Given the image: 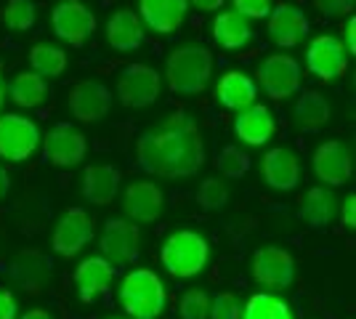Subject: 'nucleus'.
<instances>
[{
    "instance_id": "f257e3e1",
    "label": "nucleus",
    "mask_w": 356,
    "mask_h": 319,
    "mask_svg": "<svg viewBox=\"0 0 356 319\" xmlns=\"http://www.w3.org/2000/svg\"><path fill=\"white\" fill-rule=\"evenodd\" d=\"M138 165L160 179H186L205 163L200 128L186 115H170L163 125L147 131L136 147Z\"/></svg>"
},
{
    "instance_id": "f03ea898",
    "label": "nucleus",
    "mask_w": 356,
    "mask_h": 319,
    "mask_svg": "<svg viewBox=\"0 0 356 319\" xmlns=\"http://www.w3.org/2000/svg\"><path fill=\"white\" fill-rule=\"evenodd\" d=\"M213 75V54L205 46H181L165 61V80L176 96H197Z\"/></svg>"
},
{
    "instance_id": "7ed1b4c3",
    "label": "nucleus",
    "mask_w": 356,
    "mask_h": 319,
    "mask_svg": "<svg viewBox=\"0 0 356 319\" xmlns=\"http://www.w3.org/2000/svg\"><path fill=\"white\" fill-rule=\"evenodd\" d=\"M163 279L149 269H134L120 285V304L134 319H157L165 309Z\"/></svg>"
},
{
    "instance_id": "20e7f679",
    "label": "nucleus",
    "mask_w": 356,
    "mask_h": 319,
    "mask_svg": "<svg viewBox=\"0 0 356 319\" xmlns=\"http://www.w3.org/2000/svg\"><path fill=\"white\" fill-rule=\"evenodd\" d=\"M210 256L208 240L197 231H189V229H181L176 234H170L163 245V266L168 269V274H173L178 279H189V277H197V274L205 269Z\"/></svg>"
},
{
    "instance_id": "39448f33",
    "label": "nucleus",
    "mask_w": 356,
    "mask_h": 319,
    "mask_svg": "<svg viewBox=\"0 0 356 319\" xmlns=\"http://www.w3.org/2000/svg\"><path fill=\"white\" fill-rule=\"evenodd\" d=\"M160 72L149 64H128L118 80V99L122 106L144 109L160 99Z\"/></svg>"
},
{
    "instance_id": "423d86ee",
    "label": "nucleus",
    "mask_w": 356,
    "mask_h": 319,
    "mask_svg": "<svg viewBox=\"0 0 356 319\" xmlns=\"http://www.w3.org/2000/svg\"><path fill=\"white\" fill-rule=\"evenodd\" d=\"M40 147L38 125L24 115H3L0 117V157L11 163H24Z\"/></svg>"
},
{
    "instance_id": "0eeeda50",
    "label": "nucleus",
    "mask_w": 356,
    "mask_h": 319,
    "mask_svg": "<svg viewBox=\"0 0 356 319\" xmlns=\"http://www.w3.org/2000/svg\"><path fill=\"white\" fill-rule=\"evenodd\" d=\"M88 144L70 122H59L43 136V160L56 167H74L86 160Z\"/></svg>"
},
{
    "instance_id": "6e6552de",
    "label": "nucleus",
    "mask_w": 356,
    "mask_h": 319,
    "mask_svg": "<svg viewBox=\"0 0 356 319\" xmlns=\"http://www.w3.org/2000/svg\"><path fill=\"white\" fill-rule=\"evenodd\" d=\"M51 24L64 43L80 48L88 43V38L96 30V16L90 14V8L83 6L80 0H64L54 8Z\"/></svg>"
},
{
    "instance_id": "1a4fd4ad",
    "label": "nucleus",
    "mask_w": 356,
    "mask_h": 319,
    "mask_svg": "<svg viewBox=\"0 0 356 319\" xmlns=\"http://www.w3.org/2000/svg\"><path fill=\"white\" fill-rule=\"evenodd\" d=\"M258 83L266 96L282 101L300 88V64L287 54H274L258 67Z\"/></svg>"
},
{
    "instance_id": "9d476101",
    "label": "nucleus",
    "mask_w": 356,
    "mask_h": 319,
    "mask_svg": "<svg viewBox=\"0 0 356 319\" xmlns=\"http://www.w3.org/2000/svg\"><path fill=\"white\" fill-rule=\"evenodd\" d=\"M252 277L264 288L282 290L296 279V261L282 247H261L252 256Z\"/></svg>"
},
{
    "instance_id": "9b49d317",
    "label": "nucleus",
    "mask_w": 356,
    "mask_h": 319,
    "mask_svg": "<svg viewBox=\"0 0 356 319\" xmlns=\"http://www.w3.org/2000/svg\"><path fill=\"white\" fill-rule=\"evenodd\" d=\"M306 64H309L312 75L330 83V80H338L341 75H346L348 54H346V48L338 38L319 35V38H314L309 51H306Z\"/></svg>"
},
{
    "instance_id": "f8f14e48",
    "label": "nucleus",
    "mask_w": 356,
    "mask_h": 319,
    "mask_svg": "<svg viewBox=\"0 0 356 319\" xmlns=\"http://www.w3.org/2000/svg\"><path fill=\"white\" fill-rule=\"evenodd\" d=\"M93 240V224H90V215L83 208H70L59 218V224L54 229V250L64 256V259H72L77 256L86 245Z\"/></svg>"
},
{
    "instance_id": "ddd939ff",
    "label": "nucleus",
    "mask_w": 356,
    "mask_h": 319,
    "mask_svg": "<svg viewBox=\"0 0 356 319\" xmlns=\"http://www.w3.org/2000/svg\"><path fill=\"white\" fill-rule=\"evenodd\" d=\"M314 173L327 186H343L354 173V154L343 141H325L314 152Z\"/></svg>"
},
{
    "instance_id": "4468645a",
    "label": "nucleus",
    "mask_w": 356,
    "mask_h": 319,
    "mask_svg": "<svg viewBox=\"0 0 356 319\" xmlns=\"http://www.w3.org/2000/svg\"><path fill=\"white\" fill-rule=\"evenodd\" d=\"M102 253L112 266H128L138 259V227L131 221H106L102 231Z\"/></svg>"
},
{
    "instance_id": "2eb2a0df",
    "label": "nucleus",
    "mask_w": 356,
    "mask_h": 319,
    "mask_svg": "<svg viewBox=\"0 0 356 319\" xmlns=\"http://www.w3.org/2000/svg\"><path fill=\"white\" fill-rule=\"evenodd\" d=\"M109 109H112V91L102 83L83 80L70 91V112L80 122L104 120Z\"/></svg>"
},
{
    "instance_id": "dca6fc26",
    "label": "nucleus",
    "mask_w": 356,
    "mask_h": 319,
    "mask_svg": "<svg viewBox=\"0 0 356 319\" xmlns=\"http://www.w3.org/2000/svg\"><path fill=\"white\" fill-rule=\"evenodd\" d=\"M268 19V35L280 48H296L306 35H309V19L298 6H277L271 8Z\"/></svg>"
},
{
    "instance_id": "f3484780",
    "label": "nucleus",
    "mask_w": 356,
    "mask_h": 319,
    "mask_svg": "<svg viewBox=\"0 0 356 319\" xmlns=\"http://www.w3.org/2000/svg\"><path fill=\"white\" fill-rule=\"evenodd\" d=\"M261 173L271 189H280V192H290L296 189L300 181V160L293 149L287 147H277V149H268L261 160Z\"/></svg>"
},
{
    "instance_id": "a211bd4d",
    "label": "nucleus",
    "mask_w": 356,
    "mask_h": 319,
    "mask_svg": "<svg viewBox=\"0 0 356 319\" xmlns=\"http://www.w3.org/2000/svg\"><path fill=\"white\" fill-rule=\"evenodd\" d=\"M115 279V266L104 256H90L74 269V285L86 304H93L104 295Z\"/></svg>"
},
{
    "instance_id": "6ab92c4d",
    "label": "nucleus",
    "mask_w": 356,
    "mask_h": 319,
    "mask_svg": "<svg viewBox=\"0 0 356 319\" xmlns=\"http://www.w3.org/2000/svg\"><path fill=\"white\" fill-rule=\"evenodd\" d=\"M165 205V197L160 192V186L152 181H136L125 189V199L122 208L128 213V218L136 224H149L154 218H160Z\"/></svg>"
},
{
    "instance_id": "aec40b11",
    "label": "nucleus",
    "mask_w": 356,
    "mask_h": 319,
    "mask_svg": "<svg viewBox=\"0 0 356 319\" xmlns=\"http://www.w3.org/2000/svg\"><path fill=\"white\" fill-rule=\"evenodd\" d=\"M141 19L157 35H173L184 24L189 0H138Z\"/></svg>"
},
{
    "instance_id": "412c9836",
    "label": "nucleus",
    "mask_w": 356,
    "mask_h": 319,
    "mask_svg": "<svg viewBox=\"0 0 356 319\" xmlns=\"http://www.w3.org/2000/svg\"><path fill=\"white\" fill-rule=\"evenodd\" d=\"M274 131H277L274 115L264 104H250L245 109H239L237 120H234L237 138H242L250 147H264L268 138L274 136Z\"/></svg>"
},
{
    "instance_id": "4be33fe9",
    "label": "nucleus",
    "mask_w": 356,
    "mask_h": 319,
    "mask_svg": "<svg viewBox=\"0 0 356 319\" xmlns=\"http://www.w3.org/2000/svg\"><path fill=\"white\" fill-rule=\"evenodd\" d=\"M120 170L112 165H88L83 173V197L93 205H109L118 197Z\"/></svg>"
},
{
    "instance_id": "5701e85b",
    "label": "nucleus",
    "mask_w": 356,
    "mask_h": 319,
    "mask_svg": "<svg viewBox=\"0 0 356 319\" xmlns=\"http://www.w3.org/2000/svg\"><path fill=\"white\" fill-rule=\"evenodd\" d=\"M106 40L115 51H122V54L136 51L144 43V27H141L138 16L134 11H128V8L115 11L106 22Z\"/></svg>"
},
{
    "instance_id": "b1692460",
    "label": "nucleus",
    "mask_w": 356,
    "mask_h": 319,
    "mask_svg": "<svg viewBox=\"0 0 356 319\" xmlns=\"http://www.w3.org/2000/svg\"><path fill=\"white\" fill-rule=\"evenodd\" d=\"M255 96H258V85L245 72H226L216 85L218 104L226 109H234V112L255 104Z\"/></svg>"
},
{
    "instance_id": "393cba45",
    "label": "nucleus",
    "mask_w": 356,
    "mask_h": 319,
    "mask_svg": "<svg viewBox=\"0 0 356 319\" xmlns=\"http://www.w3.org/2000/svg\"><path fill=\"white\" fill-rule=\"evenodd\" d=\"M252 38L250 19H245L237 11H223L213 22V40L226 51H237Z\"/></svg>"
},
{
    "instance_id": "a878e982",
    "label": "nucleus",
    "mask_w": 356,
    "mask_h": 319,
    "mask_svg": "<svg viewBox=\"0 0 356 319\" xmlns=\"http://www.w3.org/2000/svg\"><path fill=\"white\" fill-rule=\"evenodd\" d=\"M338 213V205H335V197L327 192L325 186H314L309 189L303 197H300V205H298V215L300 221H306L309 227H327Z\"/></svg>"
},
{
    "instance_id": "bb28decb",
    "label": "nucleus",
    "mask_w": 356,
    "mask_h": 319,
    "mask_svg": "<svg viewBox=\"0 0 356 319\" xmlns=\"http://www.w3.org/2000/svg\"><path fill=\"white\" fill-rule=\"evenodd\" d=\"M293 115H296V122L300 131L316 133L330 120V104H327V99L319 91H303L298 96Z\"/></svg>"
},
{
    "instance_id": "cd10ccee",
    "label": "nucleus",
    "mask_w": 356,
    "mask_h": 319,
    "mask_svg": "<svg viewBox=\"0 0 356 319\" xmlns=\"http://www.w3.org/2000/svg\"><path fill=\"white\" fill-rule=\"evenodd\" d=\"M48 96V85H45V77H40L38 72H19L11 83V99L19 106H40Z\"/></svg>"
},
{
    "instance_id": "c85d7f7f",
    "label": "nucleus",
    "mask_w": 356,
    "mask_h": 319,
    "mask_svg": "<svg viewBox=\"0 0 356 319\" xmlns=\"http://www.w3.org/2000/svg\"><path fill=\"white\" fill-rule=\"evenodd\" d=\"M245 319H293L290 306L284 304L280 295L271 293H255L242 309Z\"/></svg>"
},
{
    "instance_id": "c756f323",
    "label": "nucleus",
    "mask_w": 356,
    "mask_h": 319,
    "mask_svg": "<svg viewBox=\"0 0 356 319\" xmlns=\"http://www.w3.org/2000/svg\"><path fill=\"white\" fill-rule=\"evenodd\" d=\"M30 64L32 72H38L40 77H61L67 69V54L56 46L38 43L30 51Z\"/></svg>"
},
{
    "instance_id": "7c9ffc66",
    "label": "nucleus",
    "mask_w": 356,
    "mask_h": 319,
    "mask_svg": "<svg viewBox=\"0 0 356 319\" xmlns=\"http://www.w3.org/2000/svg\"><path fill=\"white\" fill-rule=\"evenodd\" d=\"M14 277L16 282H22L27 290H35L45 277V261L35 253H27L14 263Z\"/></svg>"
},
{
    "instance_id": "2f4dec72",
    "label": "nucleus",
    "mask_w": 356,
    "mask_h": 319,
    "mask_svg": "<svg viewBox=\"0 0 356 319\" xmlns=\"http://www.w3.org/2000/svg\"><path fill=\"white\" fill-rule=\"evenodd\" d=\"M216 167L229 179H242L250 170V157L242 152L239 147H223L216 157Z\"/></svg>"
},
{
    "instance_id": "473e14b6",
    "label": "nucleus",
    "mask_w": 356,
    "mask_h": 319,
    "mask_svg": "<svg viewBox=\"0 0 356 319\" xmlns=\"http://www.w3.org/2000/svg\"><path fill=\"white\" fill-rule=\"evenodd\" d=\"M35 3L32 0H8V6L3 8V22L11 27V30H30L35 24Z\"/></svg>"
},
{
    "instance_id": "72a5a7b5",
    "label": "nucleus",
    "mask_w": 356,
    "mask_h": 319,
    "mask_svg": "<svg viewBox=\"0 0 356 319\" xmlns=\"http://www.w3.org/2000/svg\"><path fill=\"white\" fill-rule=\"evenodd\" d=\"M181 319H210V295L205 290H186L181 298Z\"/></svg>"
},
{
    "instance_id": "f704fd0d",
    "label": "nucleus",
    "mask_w": 356,
    "mask_h": 319,
    "mask_svg": "<svg viewBox=\"0 0 356 319\" xmlns=\"http://www.w3.org/2000/svg\"><path fill=\"white\" fill-rule=\"evenodd\" d=\"M197 202L205 211H221L223 205L229 202V192L218 179H205L197 189Z\"/></svg>"
},
{
    "instance_id": "c9c22d12",
    "label": "nucleus",
    "mask_w": 356,
    "mask_h": 319,
    "mask_svg": "<svg viewBox=\"0 0 356 319\" xmlns=\"http://www.w3.org/2000/svg\"><path fill=\"white\" fill-rule=\"evenodd\" d=\"M210 319H242V304L234 293H218L210 298Z\"/></svg>"
},
{
    "instance_id": "e433bc0d",
    "label": "nucleus",
    "mask_w": 356,
    "mask_h": 319,
    "mask_svg": "<svg viewBox=\"0 0 356 319\" xmlns=\"http://www.w3.org/2000/svg\"><path fill=\"white\" fill-rule=\"evenodd\" d=\"M234 11L245 19H266L271 14V0H234Z\"/></svg>"
},
{
    "instance_id": "4c0bfd02",
    "label": "nucleus",
    "mask_w": 356,
    "mask_h": 319,
    "mask_svg": "<svg viewBox=\"0 0 356 319\" xmlns=\"http://www.w3.org/2000/svg\"><path fill=\"white\" fill-rule=\"evenodd\" d=\"M316 11H322L325 16H343L351 11L354 0H314Z\"/></svg>"
},
{
    "instance_id": "58836bf2",
    "label": "nucleus",
    "mask_w": 356,
    "mask_h": 319,
    "mask_svg": "<svg viewBox=\"0 0 356 319\" xmlns=\"http://www.w3.org/2000/svg\"><path fill=\"white\" fill-rule=\"evenodd\" d=\"M341 221L346 229L356 227V195H348V197L341 202Z\"/></svg>"
},
{
    "instance_id": "ea45409f",
    "label": "nucleus",
    "mask_w": 356,
    "mask_h": 319,
    "mask_svg": "<svg viewBox=\"0 0 356 319\" xmlns=\"http://www.w3.org/2000/svg\"><path fill=\"white\" fill-rule=\"evenodd\" d=\"M343 48H346V54H356V19L351 16L348 22H346V27H343Z\"/></svg>"
},
{
    "instance_id": "a19ab883",
    "label": "nucleus",
    "mask_w": 356,
    "mask_h": 319,
    "mask_svg": "<svg viewBox=\"0 0 356 319\" xmlns=\"http://www.w3.org/2000/svg\"><path fill=\"white\" fill-rule=\"evenodd\" d=\"M0 319H16V298L8 290H0Z\"/></svg>"
},
{
    "instance_id": "79ce46f5",
    "label": "nucleus",
    "mask_w": 356,
    "mask_h": 319,
    "mask_svg": "<svg viewBox=\"0 0 356 319\" xmlns=\"http://www.w3.org/2000/svg\"><path fill=\"white\" fill-rule=\"evenodd\" d=\"M226 0H192V6H197L200 11H216V8H221Z\"/></svg>"
},
{
    "instance_id": "37998d69",
    "label": "nucleus",
    "mask_w": 356,
    "mask_h": 319,
    "mask_svg": "<svg viewBox=\"0 0 356 319\" xmlns=\"http://www.w3.org/2000/svg\"><path fill=\"white\" fill-rule=\"evenodd\" d=\"M8 189H11V179H8V170L0 165V199L8 195Z\"/></svg>"
},
{
    "instance_id": "c03bdc74",
    "label": "nucleus",
    "mask_w": 356,
    "mask_h": 319,
    "mask_svg": "<svg viewBox=\"0 0 356 319\" xmlns=\"http://www.w3.org/2000/svg\"><path fill=\"white\" fill-rule=\"evenodd\" d=\"M22 319H54V317H51L45 309H30V311H27Z\"/></svg>"
},
{
    "instance_id": "a18cd8bd",
    "label": "nucleus",
    "mask_w": 356,
    "mask_h": 319,
    "mask_svg": "<svg viewBox=\"0 0 356 319\" xmlns=\"http://www.w3.org/2000/svg\"><path fill=\"white\" fill-rule=\"evenodd\" d=\"M3 101H6V83H3V77H0V109H3Z\"/></svg>"
}]
</instances>
